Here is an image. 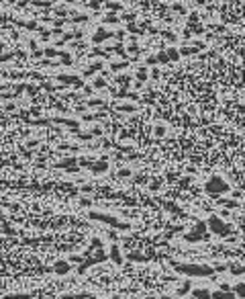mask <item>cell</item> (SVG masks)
Returning a JSON list of instances; mask_svg holds the SVG:
<instances>
[{
    "label": "cell",
    "instance_id": "cell-17",
    "mask_svg": "<svg viewBox=\"0 0 245 299\" xmlns=\"http://www.w3.org/2000/svg\"><path fill=\"white\" fill-rule=\"evenodd\" d=\"M6 111H17V103H6Z\"/></svg>",
    "mask_w": 245,
    "mask_h": 299
},
{
    "label": "cell",
    "instance_id": "cell-8",
    "mask_svg": "<svg viewBox=\"0 0 245 299\" xmlns=\"http://www.w3.org/2000/svg\"><path fill=\"white\" fill-rule=\"evenodd\" d=\"M43 55H47V58H55V55H57V49H55V47H47V49L43 51Z\"/></svg>",
    "mask_w": 245,
    "mask_h": 299
},
{
    "label": "cell",
    "instance_id": "cell-5",
    "mask_svg": "<svg viewBox=\"0 0 245 299\" xmlns=\"http://www.w3.org/2000/svg\"><path fill=\"white\" fill-rule=\"evenodd\" d=\"M106 35H108V33H106V29H102V27H100V31H98V33L92 37V41H94V43H100L102 39H106Z\"/></svg>",
    "mask_w": 245,
    "mask_h": 299
},
{
    "label": "cell",
    "instance_id": "cell-14",
    "mask_svg": "<svg viewBox=\"0 0 245 299\" xmlns=\"http://www.w3.org/2000/svg\"><path fill=\"white\" fill-rule=\"evenodd\" d=\"M118 109H121V111H125V113H133V111H135V107H133V105H121Z\"/></svg>",
    "mask_w": 245,
    "mask_h": 299
},
{
    "label": "cell",
    "instance_id": "cell-9",
    "mask_svg": "<svg viewBox=\"0 0 245 299\" xmlns=\"http://www.w3.org/2000/svg\"><path fill=\"white\" fill-rule=\"evenodd\" d=\"M104 23H108V25H117L118 18L114 17V15H106V17H104Z\"/></svg>",
    "mask_w": 245,
    "mask_h": 299
},
{
    "label": "cell",
    "instance_id": "cell-11",
    "mask_svg": "<svg viewBox=\"0 0 245 299\" xmlns=\"http://www.w3.org/2000/svg\"><path fill=\"white\" fill-rule=\"evenodd\" d=\"M163 37H166V39H168V41H174V43H176V41H178V37H176V33H172V31H166V33H163Z\"/></svg>",
    "mask_w": 245,
    "mask_h": 299
},
{
    "label": "cell",
    "instance_id": "cell-1",
    "mask_svg": "<svg viewBox=\"0 0 245 299\" xmlns=\"http://www.w3.org/2000/svg\"><path fill=\"white\" fill-rule=\"evenodd\" d=\"M166 55H168V64H176V61H180V49H176V47H168L166 49Z\"/></svg>",
    "mask_w": 245,
    "mask_h": 299
},
{
    "label": "cell",
    "instance_id": "cell-16",
    "mask_svg": "<svg viewBox=\"0 0 245 299\" xmlns=\"http://www.w3.org/2000/svg\"><path fill=\"white\" fill-rule=\"evenodd\" d=\"M145 64H147V66H155V64H157V55H149V58L145 60Z\"/></svg>",
    "mask_w": 245,
    "mask_h": 299
},
{
    "label": "cell",
    "instance_id": "cell-3",
    "mask_svg": "<svg viewBox=\"0 0 245 299\" xmlns=\"http://www.w3.org/2000/svg\"><path fill=\"white\" fill-rule=\"evenodd\" d=\"M137 82H145L147 78H149V70H147V66H141V68H137Z\"/></svg>",
    "mask_w": 245,
    "mask_h": 299
},
{
    "label": "cell",
    "instance_id": "cell-2",
    "mask_svg": "<svg viewBox=\"0 0 245 299\" xmlns=\"http://www.w3.org/2000/svg\"><path fill=\"white\" fill-rule=\"evenodd\" d=\"M92 86L96 88V90H102V88H106V86H108V80H106L104 76H96L92 80Z\"/></svg>",
    "mask_w": 245,
    "mask_h": 299
},
{
    "label": "cell",
    "instance_id": "cell-10",
    "mask_svg": "<svg viewBox=\"0 0 245 299\" xmlns=\"http://www.w3.org/2000/svg\"><path fill=\"white\" fill-rule=\"evenodd\" d=\"M29 49H31V51H39V43L35 41V39H29Z\"/></svg>",
    "mask_w": 245,
    "mask_h": 299
},
{
    "label": "cell",
    "instance_id": "cell-15",
    "mask_svg": "<svg viewBox=\"0 0 245 299\" xmlns=\"http://www.w3.org/2000/svg\"><path fill=\"white\" fill-rule=\"evenodd\" d=\"M129 53H139V43H129Z\"/></svg>",
    "mask_w": 245,
    "mask_h": 299
},
{
    "label": "cell",
    "instance_id": "cell-4",
    "mask_svg": "<svg viewBox=\"0 0 245 299\" xmlns=\"http://www.w3.org/2000/svg\"><path fill=\"white\" fill-rule=\"evenodd\" d=\"M129 64H131V61H112V64H110V70H114V72H118V70H125V68H129Z\"/></svg>",
    "mask_w": 245,
    "mask_h": 299
},
{
    "label": "cell",
    "instance_id": "cell-7",
    "mask_svg": "<svg viewBox=\"0 0 245 299\" xmlns=\"http://www.w3.org/2000/svg\"><path fill=\"white\" fill-rule=\"evenodd\" d=\"M153 133H155L157 137H163V135H166V125H155Z\"/></svg>",
    "mask_w": 245,
    "mask_h": 299
},
{
    "label": "cell",
    "instance_id": "cell-13",
    "mask_svg": "<svg viewBox=\"0 0 245 299\" xmlns=\"http://www.w3.org/2000/svg\"><path fill=\"white\" fill-rule=\"evenodd\" d=\"M161 76V72L157 68H153V70H149V78H153V80H157V78Z\"/></svg>",
    "mask_w": 245,
    "mask_h": 299
},
{
    "label": "cell",
    "instance_id": "cell-18",
    "mask_svg": "<svg viewBox=\"0 0 245 299\" xmlns=\"http://www.w3.org/2000/svg\"><path fill=\"white\" fill-rule=\"evenodd\" d=\"M82 90H84V92H86V94H92V88H90V86H86V84H84V86H82Z\"/></svg>",
    "mask_w": 245,
    "mask_h": 299
},
{
    "label": "cell",
    "instance_id": "cell-6",
    "mask_svg": "<svg viewBox=\"0 0 245 299\" xmlns=\"http://www.w3.org/2000/svg\"><path fill=\"white\" fill-rule=\"evenodd\" d=\"M172 10L178 12V15H186V12H188L186 6H184V4H180V2H174V4H172Z\"/></svg>",
    "mask_w": 245,
    "mask_h": 299
},
{
    "label": "cell",
    "instance_id": "cell-12",
    "mask_svg": "<svg viewBox=\"0 0 245 299\" xmlns=\"http://www.w3.org/2000/svg\"><path fill=\"white\" fill-rule=\"evenodd\" d=\"M49 39H51V31L41 29V41H49Z\"/></svg>",
    "mask_w": 245,
    "mask_h": 299
}]
</instances>
